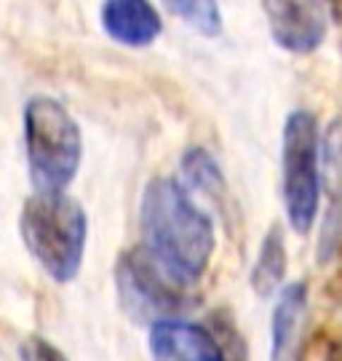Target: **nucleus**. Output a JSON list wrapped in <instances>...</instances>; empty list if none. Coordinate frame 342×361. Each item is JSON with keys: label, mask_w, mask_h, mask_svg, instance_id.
<instances>
[{"label": "nucleus", "mask_w": 342, "mask_h": 361, "mask_svg": "<svg viewBox=\"0 0 342 361\" xmlns=\"http://www.w3.org/2000/svg\"><path fill=\"white\" fill-rule=\"evenodd\" d=\"M142 249L179 286L198 284L214 257L216 235L209 212L177 177H155L140 198Z\"/></svg>", "instance_id": "obj_1"}, {"label": "nucleus", "mask_w": 342, "mask_h": 361, "mask_svg": "<svg viewBox=\"0 0 342 361\" xmlns=\"http://www.w3.org/2000/svg\"><path fill=\"white\" fill-rule=\"evenodd\" d=\"M19 235L51 281L70 284L83 268L89 214L73 195L32 193L19 212Z\"/></svg>", "instance_id": "obj_2"}, {"label": "nucleus", "mask_w": 342, "mask_h": 361, "mask_svg": "<svg viewBox=\"0 0 342 361\" xmlns=\"http://www.w3.org/2000/svg\"><path fill=\"white\" fill-rule=\"evenodd\" d=\"M22 131L35 193H67L83 164V134L67 104L49 94L30 97L22 113Z\"/></svg>", "instance_id": "obj_3"}, {"label": "nucleus", "mask_w": 342, "mask_h": 361, "mask_svg": "<svg viewBox=\"0 0 342 361\" xmlns=\"http://www.w3.org/2000/svg\"><path fill=\"white\" fill-rule=\"evenodd\" d=\"M281 201L294 233L313 231L321 212V123L310 110H292L283 121Z\"/></svg>", "instance_id": "obj_4"}, {"label": "nucleus", "mask_w": 342, "mask_h": 361, "mask_svg": "<svg viewBox=\"0 0 342 361\" xmlns=\"http://www.w3.org/2000/svg\"><path fill=\"white\" fill-rule=\"evenodd\" d=\"M115 289L121 308L134 322H164L179 319L188 297L185 286H179L155 259L142 249H128L115 265Z\"/></svg>", "instance_id": "obj_5"}, {"label": "nucleus", "mask_w": 342, "mask_h": 361, "mask_svg": "<svg viewBox=\"0 0 342 361\" xmlns=\"http://www.w3.org/2000/svg\"><path fill=\"white\" fill-rule=\"evenodd\" d=\"M147 350L152 361H230L219 337L188 319H164L150 324Z\"/></svg>", "instance_id": "obj_6"}, {"label": "nucleus", "mask_w": 342, "mask_h": 361, "mask_svg": "<svg viewBox=\"0 0 342 361\" xmlns=\"http://www.w3.org/2000/svg\"><path fill=\"white\" fill-rule=\"evenodd\" d=\"M273 43L289 54H313L326 40L329 19L321 3H262Z\"/></svg>", "instance_id": "obj_7"}, {"label": "nucleus", "mask_w": 342, "mask_h": 361, "mask_svg": "<svg viewBox=\"0 0 342 361\" xmlns=\"http://www.w3.org/2000/svg\"><path fill=\"white\" fill-rule=\"evenodd\" d=\"M321 198H326L318 259L326 262L342 235V121H331L321 134Z\"/></svg>", "instance_id": "obj_8"}, {"label": "nucleus", "mask_w": 342, "mask_h": 361, "mask_svg": "<svg viewBox=\"0 0 342 361\" xmlns=\"http://www.w3.org/2000/svg\"><path fill=\"white\" fill-rule=\"evenodd\" d=\"M102 30L123 49H150L164 32V19L145 0H107L99 8Z\"/></svg>", "instance_id": "obj_9"}, {"label": "nucleus", "mask_w": 342, "mask_h": 361, "mask_svg": "<svg viewBox=\"0 0 342 361\" xmlns=\"http://www.w3.org/2000/svg\"><path fill=\"white\" fill-rule=\"evenodd\" d=\"M307 310V284H283L270 316V361H300V335Z\"/></svg>", "instance_id": "obj_10"}, {"label": "nucleus", "mask_w": 342, "mask_h": 361, "mask_svg": "<svg viewBox=\"0 0 342 361\" xmlns=\"http://www.w3.org/2000/svg\"><path fill=\"white\" fill-rule=\"evenodd\" d=\"M179 171H182V185L188 190H195V193H203L206 198L216 201L219 207L230 204V188L228 180H225V171L216 164V158L206 147H190L182 155V164H179Z\"/></svg>", "instance_id": "obj_11"}, {"label": "nucleus", "mask_w": 342, "mask_h": 361, "mask_svg": "<svg viewBox=\"0 0 342 361\" xmlns=\"http://www.w3.org/2000/svg\"><path fill=\"white\" fill-rule=\"evenodd\" d=\"M286 268H289V255H286V241H283V231L281 225H270L265 233L262 244H259V255L252 268V289L259 297L279 295L283 289V279H286Z\"/></svg>", "instance_id": "obj_12"}, {"label": "nucleus", "mask_w": 342, "mask_h": 361, "mask_svg": "<svg viewBox=\"0 0 342 361\" xmlns=\"http://www.w3.org/2000/svg\"><path fill=\"white\" fill-rule=\"evenodd\" d=\"M169 11L174 13L179 22H185L188 30L198 32L203 38L222 35L225 19H222V11H219L216 3H209V0H174V3H169Z\"/></svg>", "instance_id": "obj_13"}, {"label": "nucleus", "mask_w": 342, "mask_h": 361, "mask_svg": "<svg viewBox=\"0 0 342 361\" xmlns=\"http://www.w3.org/2000/svg\"><path fill=\"white\" fill-rule=\"evenodd\" d=\"M19 361H70L51 340L30 335L19 343Z\"/></svg>", "instance_id": "obj_14"}]
</instances>
